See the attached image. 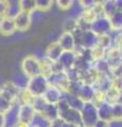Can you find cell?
<instances>
[{
    "mask_svg": "<svg viewBox=\"0 0 122 127\" xmlns=\"http://www.w3.org/2000/svg\"><path fill=\"white\" fill-rule=\"evenodd\" d=\"M56 107L58 111V118H61L62 120H64L67 123H70V124H74L79 127H83L80 111L70 108L68 104L64 101V98L56 105Z\"/></svg>",
    "mask_w": 122,
    "mask_h": 127,
    "instance_id": "6da1fadb",
    "label": "cell"
},
{
    "mask_svg": "<svg viewBox=\"0 0 122 127\" xmlns=\"http://www.w3.org/2000/svg\"><path fill=\"white\" fill-rule=\"evenodd\" d=\"M49 87L48 79L44 75H37V76L29 78L27 90L33 95V96H42L46 90Z\"/></svg>",
    "mask_w": 122,
    "mask_h": 127,
    "instance_id": "7a4b0ae2",
    "label": "cell"
},
{
    "mask_svg": "<svg viewBox=\"0 0 122 127\" xmlns=\"http://www.w3.org/2000/svg\"><path fill=\"white\" fill-rule=\"evenodd\" d=\"M21 69H22V73L29 78L41 75V69L39 58L37 56H35V55H28V56H26L21 63Z\"/></svg>",
    "mask_w": 122,
    "mask_h": 127,
    "instance_id": "3957f363",
    "label": "cell"
},
{
    "mask_svg": "<svg viewBox=\"0 0 122 127\" xmlns=\"http://www.w3.org/2000/svg\"><path fill=\"white\" fill-rule=\"evenodd\" d=\"M80 113H81V120L83 127H93V125L99 120L97 106H94L91 102L84 103Z\"/></svg>",
    "mask_w": 122,
    "mask_h": 127,
    "instance_id": "277c9868",
    "label": "cell"
},
{
    "mask_svg": "<svg viewBox=\"0 0 122 127\" xmlns=\"http://www.w3.org/2000/svg\"><path fill=\"white\" fill-rule=\"evenodd\" d=\"M98 38L99 36L92 33L90 30L85 31L80 35V37L76 39L77 46L84 50H90L98 45Z\"/></svg>",
    "mask_w": 122,
    "mask_h": 127,
    "instance_id": "5b68a950",
    "label": "cell"
},
{
    "mask_svg": "<svg viewBox=\"0 0 122 127\" xmlns=\"http://www.w3.org/2000/svg\"><path fill=\"white\" fill-rule=\"evenodd\" d=\"M47 79H48L49 86L56 87V88L61 89L63 92H66L67 87L69 84V78L65 71H63V72H53L47 77Z\"/></svg>",
    "mask_w": 122,
    "mask_h": 127,
    "instance_id": "8992f818",
    "label": "cell"
},
{
    "mask_svg": "<svg viewBox=\"0 0 122 127\" xmlns=\"http://www.w3.org/2000/svg\"><path fill=\"white\" fill-rule=\"evenodd\" d=\"M90 31L96 35H98V36L108 34L109 32L112 31L111 23H109L108 18H106V17L97 18L96 20L92 21L91 25H90Z\"/></svg>",
    "mask_w": 122,
    "mask_h": 127,
    "instance_id": "52a82bcc",
    "label": "cell"
},
{
    "mask_svg": "<svg viewBox=\"0 0 122 127\" xmlns=\"http://www.w3.org/2000/svg\"><path fill=\"white\" fill-rule=\"evenodd\" d=\"M19 91H20V89H18L13 84V82H5L0 87V94L3 95L12 103H17Z\"/></svg>",
    "mask_w": 122,
    "mask_h": 127,
    "instance_id": "ba28073f",
    "label": "cell"
},
{
    "mask_svg": "<svg viewBox=\"0 0 122 127\" xmlns=\"http://www.w3.org/2000/svg\"><path fill=\"white\" fill-rule=\"evenodd\" d=\"M77 59H78V55L74 51H64L63 54L61 55L60 59H58V62L56 63L61 66L63 71L66 72V71L73 68L74 65H76Z\"/></svg>",
    "mask_w": 122,
    "mask_h": 127,
    "instance_id": "9c48e42d",
    "label": "cell"
},
{
    "mask_svg": "<svg viewBox=\"0 0 122 127\" xmlns=\"http://www.w3.org/2000/svg\"><path fill=\"white\" fill-rule=\"evenodd\" d=\"M35 116V111L32 105L21 104L18 107V123L30 125Z\"/></svg>",
    "mask_w": 122,
    "mask_h": 127,
    "instance_id": "30bf717a",
    "label": "cell"
},
{
    "mask_svg": "<svg viewBox=\"0 0 122 127\" xmlns=\"http://www.w3.org/2000/svg\"><path fill=\"white\" fill-rule=\"evenodd\" d=\"M42 97L45 98V101L48 104L57 105L63 100V97H64V92L61 89L56 88V87L49 86L48 89L46 90V92L44 93V95H42Z\"/></svg>",
    "mask_w": 122,
    "mask_h": 127,
    "instance_id": "8fae6325",
    "label": "cell"
},
{
    "mask_svg": "<svg viewBox=\"0 0 122 127\" xmlns=\"http://www.w3.org/2000/svg\"><path fill=\"white\" fill-rule=\"evenodd\" d=\"M14 23L16 27V31H27L32 23L31 19V13L27 12H20L16 17L14 18Z\"/></svg>",
    "mask_w": 122,
    "mask_h": 127,
    "instance_id": "7c38bea8",
    "label": "cell"
},
{
    "mask_svg": "<svg viewBox=\"0 0 122 127\" xmlns=\"http://www.w3.org/2000/svg\"><path fill=\"white\" fill-rule=\"evenodd\" d=\"M58 45L61 46V48L63 49V51H74L76 49V38L71 33H67V32H64L60 38H58Z\"/></svg>",
    "mask_w": 122,
    "mask_h": 127,
    "instance_id": "4fadbf2b",
    "label": "cell"
},
{
    "mask_svg": "<svg viewBox=\"0 0 122 127\" xmlns=\"http://www.w3.org/2000/svg\"><path fill=\"white\" fill-rule=\"evenodd\" d=\"M18 103H14L11 109L4 114V127H15L18 124Z\"/></svg>",
    "mask_w": 122,
    "mask_h": 127,
    "instance_id": "5bb4252c",
    "label": "cell"
},
{
    "mask_svg": "<svg viewBox=\"0 0 122 127\" xmlns=\"http://www.w3.org/2000/svg\"><path fill=\"white\" fill-rule=\"evenodd\" d=\"M63 49L61 48V46L58 45V42H52L51 45L48 46L46 50V53H45V57L47 59H49L50 62L52 63H56L58 62V59H60L61 55L63 54Z\"/></svg>",
    "mask_w": 122,
    "mask_h": 127,
    "instance_id": "9a60e30c",
    "label": "cell"
},
{
    "mask_svg": "<svg viewBox=\"0 0 122 127\" xmlns=\"http://www.w3.org/2000/svg\"><path fill=\"white\" fill-rule=\"evenodd\" d=\"M94 94H96V89H94V87L92 85L82 84L80 90H79L78 96L84 103H88L93 100Z\"/></svg>",
    "mask_w": 122,
    "mask_h": 127,
    "instance_id": "2e32d148",
    "label": "cell"
},
{
    "mask_svg": "<svg viewBox=\"0 0 122 127\" xmlns=\"http://www.w3.org/2000/svg\"><path fill=\"white\" fill-rule=\"evenodd\" d=\"M16 32V27L14 23V19L3 17L0 19V33L4 36H10Z\"/></svg>",
    "mask_w": 122,
    "mask_h": 127,
    "instance_id": "e0dca14e",
    "label": "cell"
},
{
    "mask_svg": "<svg viewBox=\"0 0 122 127\" xmlns=\"http://www.w3.org/2000/svg\"><path fill=\"white\" fill-rule=\"evenodd\" d=\"M97 110H98V118H99V120L108 122L113 119V108H112V105L108 104V103L104 102L100 104L97 107Z\"/></svg>",
    "mask_w": 122,
    "mask_h": 127,
    "instance_id": "ac0fdd59",
    "label": "cell"
},
{
    "mask_svg": "<svg viewBox=\"0 0 122 127\" xmlns=\"http://www.w3.org/2000/svg\"><path fill=\"white\" fill-rule=\"evenodd\" d=\"M63 98H64V101L68 104L70 108L79 110V111H81L82 107L84 105V102L82 101L78 95H74V94L68 93V92H64V97Z\"/></svg>",
    "mask_w": 122,
    "mask_h": 127,
    "instance_id": "d6986e66",
    "label": "cell"
},
{
    "mask_svg": "<svg viewBox=\"0 0 122 127\" xmlns=\"http://www.w3.org/2000/svg\"><path fill=\"white\" fill-rule=\"evenodd\" d=\"M102 10H103L104 16L106 18H109L116 13V12L119 11L117 5V1H112V0H108V1H104L102 2Z\"/></svg>",
    "mask_w": 122,
    "mask_h": 127,
    "instance_id": "ffe728a7",
    "label": "cell"
},
{
    "mask_svg": "<svg viewBox=\"0 0 122 127\" xmlns=\"http://www.w3.org/2000/svg\"><path fill=\"white\" fill-rule=\"evenodd\" d=\"M20 12H21V9H20L19 1H16V0L7 1V10H6L5 17L14 19L19 13H20Z\"/></svg>",
    "mask_w": 122,
    "mask_h": 127,
    "instance_id": "44dd1931",
    "label": "cell"
},
{
    "mask_svg": "<svg viewBox=\"0 0 122 127\" xmlns=\"http://www.w3.org/2000/svg\"><path fill=\"white\" fill-rule=\"evenodd\" d=\"M41 63V75L48 77L49 75H51L54 72V63L50 62L49 59H47L46 57L39 59Z\"/></svg>",
    "mask_w": 122,
    "mask_h": 127,
    "instance_id": "7402d4cb",
    "label": "cell"
},
{
    "mask_svg": "<svg viewBox=\"0 0 122 127\" xmlns=\"http://www.w3.org/2000/svg\"><path fill=\"white\" fill-rule=\"evenodd\" d=\"M108 20H109V23H111L112 31L120 32L121 28H122V13H121V11L116 12L112 17L108 18Z\"/></svg>",
    "mask_w": 122,
    "mask_h": 127,
    "instance_id": "603a6c76",
    "label": "cell"
},
{
    "mask_svg": "<svg viewBox=\"0 0 122 127\" xmlns=\"http://www.w3.org/2000/svg\"><path fill=\"white\" fill-rule=\"evenodd\" d=\"M42 117H45L48 121H53L55 120L56 118H58V111H57V107L56 105H51V104H48L47 107L45 108V110L42 111L41 113Z\"/></svg>",
    "mask_w": 122,
    "mask_h": 127,
    "instance_id": "cb8c5ba5",
    "label": "cell"
},
{
    "mask_svg": "<svg viewBox=\"0 0 122 127\" xmlns=\"http://www.w3.org/2000/svg\"><path fill=\"white\" fill-rule=\"evenodd\" d=\"M32 107L35 111V113H38V114H41L42 111L45 110V108L48 105V103L45 101V98L42 96H35L34 100L32 102Z\"/></svg>",
    "mask_w": 122,
    "mask_h": 127,
    "instance_id": "d4e9b609",
    "label": "cell"
},
{
    "mask_svg": "<svg viewBox=\"0 0 122 127\" xmlns=\"http://www.w3.org/2000/svg\"><path fill=\"white\" fill-rule=\"evenodd\" d=\"M31 127H50V121H48L41 114L35 113L32 122L30 124Z\"/></svg>",
    "mask_w": 122,
    "mask_h": 127,
    "instance_id": "484cf974",
    "label": "cell"
},
{
    "mask_svg": "<svg viewBox=\"0 0 122 127\" xmlns=\"http://www.w3.org/2000/svg\"><path fill=\"white\" fill-rule=\"evenodd\" d=\"M28 82H29V77H27L25 74L21 73V74H18L14 77V81H13V84L17 87L18 89H26L27 88V85H28Z\"/></svg>",
    "mask_w": 122,
    "mask_h": 127,
    "instance_id": "4316f807",
    "label": "cell"
},
{
    "mask_svg": "<svg viewBox=\"0 0 122 127\" xmlns=\"http://www.w3.org/2000/svg\"><path fill=\"white\" fill-rule=\"evenodd\" d=\"M52 4L53 1H51V0H36L35 1V9L44 13V12L49 11Z\"/></svg>",
    "mask_w": 122,
    "mask_h": 127,
    "instance_id": "83f0119b",
    "label": "cell"
},
{
    "mask_svg": "<svg viewBox=\"0 0 122 127\" xmlns=\"http://www.w3.org/2000/svg\"><path fill=\"white\" fill-rule=\"evenodd\" d=\"M20 4V9L22 12H27V13H32L35 10V1L34 0H21L19 1Z\"/></svg>",
    "mask_w": 122,
    "mask_h": 127,
    "instance_id": "f1b7e54d",
    "label": "cell"
},
{
    "mask_svg": "<svg viewBox=\"0 0 122 127\" xmlns=\"http://www.w3.org/2000/svg\"><path fill=\"white\" fill-rule=\"evenodd\" d=\"M14 103H12L7 98H5L3 95L0 94V113L5 114L7 111L11 109V107L13 106Z\"/></svg>",
    "mask_w": 122,
    "mask_h": 127,
    "instance_id": "f546056e",
    "label": "cell"
},
{
    "mask_svg": "<svg viewBox=\"0 0 122 127\" xmlns=\"http://www.w3.org/2000/svg\"><path fill=\"white\" fill-rule=\"evenodd\" d=\"M77 29H78L77 19H68V20L65 21V23H64V30H65V32L72 34Z\"/></svg>",
    "mask_w": 122,
    "mask_h": 127,
    "instance_id": "4dcf8cb0",
    "label": "cell"
},
{
    "mask_svg": "<svg viewBox=\"0 0 122 127\" xmlns=\"http://www.w3.org/2000/svg\"><path fill=\"white\" fill-rule=\"evenodd\" d=\"M112 108H113V119H118V120H121V117H122V106H121V103L112 105Z\"/></svg>",
    "mask_w": 122,
    "mask_h": 127,
    "instance_id": "1f68e13d",
    "label": "cell"
},
{
    "mask_svg": "<svg viewBox=\"0 0 122 127\" xmlns=\"http://www.w3.org/2000/svg\"><path fill=\"white\" fill-rule=\"evenodd\" d=\"M56 3L57 6L63 11H67L73 6V1H71V0H58V1H56Z\"/></svg>",
    "mask_w": 122,
    "mask_h": 127,
    "instance_id": "d6a6232c",
    "label": "cell"
},
{
    "mask_svg": "<svg viewBox=\"0 0 122 127\" xmlns=\"http://www.w3.org/2000/svg\"><path fill=\"white\" fill-rule=\"evenodd\" d=\"M81 6L84 9V11L91 10L97 4V1H92V0H85V1H80Z\"/></svg>",
    "mask_w": 122,
    "mask_h": 127,
    "instance_id": "836d02e7",
    "label": "cell"
},
{
    "mask_svg": "<svg viewBox=\"0 0 122 127\" xmlns=\"http://www.w3.org/2000/svg\"><path fill=\"white\" fill-rule=\"evenodd\" d=\"M50 127H67V122L62 120L61 118H56L55 120L50 122Z\"/></svg>",
    "mask_w": 122,
    "mask_h": 127,
    "instance_id": "e575fe53",
    "label": "cell"
},
{
    "mask_svg": "<svg viewBox=\"0 0 122 127\" xmlns=\"http://www.w3.org/2000/svg\"><path fill=\"white\" fill-rule=\"evenodd\" d=\"M6 10H7V1L0 0V19L5 17Z\"/></svg>",
    "mask_w": 122,
    "mask_h": 127,
    "instance_id": "d590c367",
    "label": "cell"
},
{
    "mask_svg": "<svg viewBox=\"0 0 122 127\" xmlns=\"http://www.w3.org/2000/svg\"><path fill=\"white\" fill-rule=\"evenodd\" d=\"M108 127H122V123L121 120H118V119H112L111 121L107 122Z\"/></svg>",
    "mask_w": 122,
    "mask_h": 127,
    "instance_id": "8d00e7d4",
    "label": "cell"
},
{
    "mask_svg": "<svg viewBox=\"0 0 122 127\" xmlns=\"http://www.w3.org/2000/svg\"><path fill=\"white\" fill-rule=\"evenodd\" d=\"M93 127H108V125H107V122H105V121H101V120H98L96 124L93 125Z\"/></svg>",
    "mask_w": 122,
    "mask_h": 127,
    "instance_id": "74e56055",
    "label": "cell"
},
{
    "mask_svg": "<svg viewBox=\"0 0 122 127\" xmlns=\"http://www.w3.org/2000/svg\"><path fill=\"white\" fill-rule=\"evenodd\" d=\"M0 127H4V114L0 113Z\"/></svg>",
    "mask_w": 122,
    "mask_h": 127,
    "instance_id": "f35d334b",
    "label": "cell"
}]
</instances>
